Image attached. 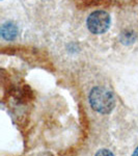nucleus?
<instances>
[{"label":"nucleus","instance_id":"obj_5","mask_svg":"<svg viewBox=\"0 0 138 156\" xmlns=\"http://www.w3.org/2000/svg\"><path fill=\"white\" fill-rule=\"evenodd\" d=\"M95 156H114L113 153L108 149H101L96 153Z\"/></svg>","mask_w":138,"mask_h":156},{"label":"nucleus","instance_id":"obj_6","mask_svg":"<svg viewBox=\"0 0 138 156\" xmlns=\"http://www.w3.org/2000/svg\"><path fill=\"white\" fill-rule=\"evenodd\" d=\"M132 156H138V147L135 149V151L133 152V154H132Z\"/></svg>","mask_w":138,"mask_h":156},{"label":"nucleus","instance_id":"obj_1","mask_svg":"<svg viewBox=\"0 0 138 156\" xmlns=\"http://www.w3.org/2000/svg\"><path fill=\"white\" fill-rule=\"evenodd\" d=\"M88 100L92 109L102 115L110 114L116 101L112 92L102 87H96L90 90Z\"/></svg>","mask_w":138,"mask_h":156},{"label":"nucleus","instance_id":"obj_3","mask_svg":"<svg viewBox=\"0 0 138 156\" xmlns=\"http://www.w3.org/2000/svg\"><path fill=\"white\" fill-rule=\"evenodd\" d=\"M1 37L6 41H14L18 36V27L14 22H5L1 26Z\"/></svg>","mask_w":138,"mask_h":156},{"label":"nucleus","instance_id":"obj_2","mask_svg":"<svg viewBox=\"0 0 138 156\" xmlns=\"http://www.w3.org/2000/svg\"><path fill=\"white\" fill-rule=\"evenodd\" d=\"M87 28L94 34H105L111 24L110 15L105 11H95L88 16L86 21Z\"/></svg>","mask_w":138,"mask_h":156},{"label":"nucleus","instance_id":"obj_4","mask_svg":"<svg viewBox=\"0 0 138 156\" xmlns=\"http://www.w3.org/2000/svg\"><path fill=\"white\" fill-rule=\"evenodd\" d=\"M136 37H135L134 32L133 31H125L120 34V41H122V44H132L133 42L135 41Z\"/></svg>","mask_w":138,"mask_h":156}]
</instances>
